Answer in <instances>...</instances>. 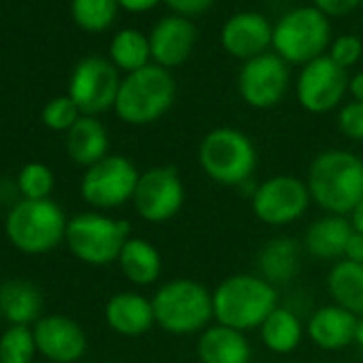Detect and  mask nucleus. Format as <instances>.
<instances>
[{
	"mask_svg": "<svg viewBox=\"0 0 363 363\" xmlns=\"http://www.w3.org/2000/svg\"><path fill=\"white\" fill-rule=\"evenodd\" d=\"M289 65L278 54H263L242 65L238 73V92L252 109H272L289 92Z\"/></svg>",
	"mask_w": 363,
	"mask_h": 363,
	"instance_id": "obj_14",
	"label": "nucleus"
},
{
	"mask_svg": "<svg viewBox=\"0 0 363 363\" xmlns=\"http://www.w3.org/2000/svg\"><path fill=\"white\" fill-rule=\"evenodd\" d=\"M35 363H41V361H35Z\"/></svg>",
	"mask_w": 363,
	"mask_h": 363,
	"instance_id": "obj_42",
	"label": "nucleus"
},
{
	"mask_svg": "<svg viewBox=\"0 0 363 363\" xmlns=\"http://www.w3.org/2000/svg\"><path fill=\"white\" fill-rule=\"evenodd\" d=\"M162 3L182 18H197L203 16L206 11H210V7L214 5V0H162Z\"/></svg>",
	"mask_w": 363,
	"mask_h": 363,
	"instance_id": "obj_35",
	"label": "nucleus"
},
{
	"mask_svg": "<svg viewBox=\"0 0 363 363\" xmlns=\"http://www.w3.org/2000/svg\"><path fill=\"white\" fill-rule=\"evenodd\" d=\"M354 344L363 348V318H359V323H357V333H354Z\"/></svg>",
	"mask_w": 363,
	"mask_h": 363,
	"instance_id": "obj_41",
	"label": "nucleus"
},
{
	"mask_svg": "<svg viewBox=\"0 0 363 363\" xmlns=\"http://www.w3.org/2000/svg\"><path fill=\"white\" fill-rule=\"evenodd\" d=\"M361 5V0H312V7H316L327 18H342L352 13Z\"/></svg>",
	"mask_w": 363,
	"mask_h": 363,
	"instance_id": "obj_36",
	"label": "nucleus"
},
{
	"mask_svg": "<svg viewBox=\"0 0 363 363\" xmlns=\"http://www.w3.org/2000/svg\"><path fill=\"white\" fill-rule=\"evenodd\" d=\"M43 310L41 291L28 280H7L0 284V316L9 325L37 323Z\"/></svg>",
	"mask_w": 363,
	"mask_h": 363,
	"instance_id": "obj_25",
	"label": "nucleus"
},
{
	"mask_svg": "<svg viewBox=\"0 0 363 363\" xmlns=\"http://www.w3.org/2000/svg\"><path fill=\"white\" fill-rule=\"evenodd\" d=\"M69 218L52 199L16 203L5 220V233L11 246L24 255H45L58 248L67 238Z\"/></svg>",
	"mask_w": 363,
	"mask_h": 363,
	"instance_id": "obj_7",
	"label": "nucleus"
},
{
	"mask_svg": "<svg viewBox=\"0 0 363 363\" xmlns=\"http://www.w3.org/2000/svg\"><path fill=\"white\" fill-rule=\"evenodd\" d=\"M197 359L199 363H250L252 346L246 333L214 323L199 333Z\"/></svg>",
	"mask_w": 363,
	"mask_h": 363,
	"instance_id": "obj_21",
	"label": "nucleus"
},
{
	"mask_svg": "<svg viewBox=\"0 0 363 363\" xmlns=\"http://www.w3.org/2000/svg\"><path fill=\"white\" fill-rule=\"evenodd\" d=\"M109 60L118 71H124L126 75L152 65L150 39L135 28L118 30L109 45Z\"/></svg>",
	"mask_w": 363,
	"mask_h": 363,
	"instance_id": "obj_28",
	"label": "nucleus"
},
{
	"mask_svg": "<svg viewBox=\"0 0 363 363\" xmlns=\"http://www.w3.org/2000/svg\"><path fill=\"white\" fill-rule=\"evenodd\" d=\"M118 9V0H71L73 22L86 33L107 30L116 20Z\"/></svg>",
	"mask_w": 363,
	"mask_h": 363,
	"instance_id": "obj_29",
	"label": "nucleus"
},
{
	"mask_svg": "<svg viewBox=\"0 0 363 363\" xmlns=\"http://www.w3.org/2000/svg\"><path fill=\"white\" fill-rule=\"evenodd\" d=\"M337 130L350 141H363V103L348 101L337 109Z\"/></svg>",
	"mask_w": 363,
	"mask_h": 363,
	"instance_id": "obj_34",
	"label": "nucleus"
},
{
	"mask_svg": "<svg viewBox=\"0 0 363 363\" xmlns=\"http://www.w3.org/2000/svg\"><path fill=\"white\" fill-rule=\"evenodd\" d=\"M348 220H350V227H352V231H357V233H363V199L359 201V206L350 212V216H348Z\"/></svg>",
	"mask_w": 363,
	"mask_h": 363,
	"instance_id": "obj_40",
	"label": "nucleus"
},
{
	"mask_svg": "<svg viewBox=\"0 0 363 363\" xmlns=\"http://www.w3.org/2000/svg\"><path fill=\"white\" fill-rule=\"evenodd\" d=\"M67 154L84 169L103 160L109 154V135L105 124L94 116H82L67 133Z\"/></svg>",
	"mask_w": 363,
	"mask_h": 363,
	"instance_id": "obj_23",
	"label": "nucleus"
},
{
	"mask_svg": "<svg viewBox=\"0 0 363 363\" xmlns=\"http://www.w3.org/2000/svg\"><path fill=\"white\" fill-rule=\"evenodd\" d=\"M186 201V189L179 173L171 164H156L141 171L133 208L143 223L162 225L173 220Z\"/></svg>",
	"mask_w": 363,
	"mask_h": 363,
	"instance_id": "obj_11",
	"label": "nucleus"
},
{
	"mask_svg": "<svg viewBox=\"0 0 363 363\" xmlns=\"http://www.w3.org/2000/svg\"><path fill=\"white\" fill-rule=\"evenodd\" d=\"M274 39V24L257 11H240L231 16L220 30V45L223 50L242 60L248 62L257 56L267 54Z\"/></svg>",
	"mask_w": 363,
	"mask_h": 363,
	"instance_id": "obj_16",
	"label": "nucleus"
},
{
	"mask_svg": "<svg viewBox=\"0 0 363 363\" xmlns=\"http://www.w3.org/2000/svg\"><path fill=\"white\" fill-rule=\"evenodd\" d=\"M79 118H82V111L69 94L48 101L43 111H41L43 124L56 133H69Z\"/></svg>",
	"mask_w": 363,
	"mask_h": 363,
	"instance_id": "obj_32",
	"label": "nucleus"
},
{
	"mask_svg": "<svg viewBox=\"0 0 363 363\" xmlns=\"http://www.w3.org/2000/svg\"><path fill=\"white\" fill-rule=\"evenodd\" d=\"M344 259L363 265V233L352 231V235H350V240H348V244H346Z\"/></svg>",
	"mask_w": 363,
	"mask_h": 363,
	"instance_id": "obj_37",
	"label": "nucleus"
},
{
	"mask_svg": "<svg viewBox=\"0 0 363 363\" xmlns=\"http://www.w3.org/2000/svg\"><path fill=\"white\" fill-rule=\"evenodd\" d=\"M331 45V24L316 7H295L274 24L272 48L289 67H306L325 56Z\"/></svg>",
	"mask_w": 363,
	"mask_h": 363,
	"instance_id": "obj_8",
	"label": "nucleus"
},
{
	"mask_svg": "<svg viewBox=\"0 0 363 363\" xmlns=\"http://www.w3.org/2000/svg\"><path fill=\"white\" fill-rule=\"evenodd\" d=\"M348 75L327 54L301 67L295 82V96L301 109L323 116L344 105L348 94Z\"/></svg>",
	"mask_w": 363,
	"mask_h": 363,
	"instance_id": "obj_13",
	"label": "nucleus"
},
{
	"mask_svg": "<svg viewBox=\"0 0 363 363\" xmlns=\"http://www.w3.org/2000/svg\"><path fill=\"white\" fill-rule=\"evenodd\" d=\"M357 323L359 316L350 314L348 310L335 303H327L310 314L306 323V333L316 348L335 352L354 344Z\"/></svg>",
	"mask_w": 363,
	"mask_h": 363,
	"instance_id": "obj_19",
	"label": "nucleus"
},
{
	"mask_svg": "<svg viewBox=\"0 0 363 363\" xmlns=\"http://www.w3.org/2000/svg\"><path fill=\"white\" fill-rule=\"evenodd\" d=\"M120 7L128 13H147L156 5H160L162 0H118Z\"/></svg>",
	"mask_w": 363,
	"mask_h": 363,
	"instance_id": "obj_38",
	"label": "nucleus"
},
{
	"mask_svg": "<svg viewBox=\"0 0 363 363\" xmlns=\"http://www.w3.org/2000/svg\"><path fill=\"white\" fill-rule=\"evenodd\" d=\"M35 331L28 325H9L0 335V363H35Z\"/></svg>",
	"mask_w": 363,
	"mask_h": 363,
	"instance_id": "obj_30",
	"label": "nucleus"
},
{
	"mask_svg": "<svg viewBox=\"0 0 363 363\" xmlns=\"http://www.w3.org/2000/svg\"><path fill=\"white\" fill-rule=\"evenodd\" d=\"M301 244L289 235H276L257 255V274L274 286L289 284L301 265Z\"/></svg>",
	"mask_w": 363,
	"mask_h": 363,
	"instance_id": "obj_22",
	"label": "nucleus"
},
{
	"mask_svg": "<svg viewBox=\"0 0 363 363\" xmlns=\"http://www.w3.org/2000/svg\"><path fill=\"white\" fill-rule=\"evenodd\" d=\"M139 175L141 173L130 158L122 154H107L84 171L79 195L96 212H111L133 203Z\"/></svg>",
	"mask_w": 363,
	"mask_h": 363,
	"instance_id": "obj_9",
	"label": "nucleus"
},
{
	"mask_svg": "<svg viewBox=\"0 0 363 363\" xmlns=\"http://www.w3.org/2000/svg\"><path fill=\"white\" fill-rule=\"evenodd\" d=\"M352 235V227L348 216L325 214L310 223L303 233L301 248L316 261H331L337 263L344 259L346 244Z\"/></svg>",
	"mask_w": 363,
	"mask_h": 363,
	"instance_id": "obj_20",
	"label": "nucleus"
},
{
	"mask_svg": "<svg viewBox=\"0 0 363 363\" xmlns=\"http://www.w3.org/2000/svg\"><path fill=\"white\" fill-rule=\"evenodd\" d=\"M54 184H56L54 171L43 162H28L18 173V191L22 199H28V201L50 199Z\"/></svg>",
	"mask_w": 363,
	"mask_h": 363,
	"instance_id": "obj_31",
	"label": "nucleus"
},
{
	"mask_svg": "<svg viewBox=\"0 0 363 363\" xmlns=\"http://www.w3.org/2000/svg\"><path fill=\"white\" fill-rule=\"evenodd\" d=\"M348 94H350L352 101L363 103V71L354 73V75L348 79Z\"/></svg>",
	"mask_w": 363,
	"mask_h": 363,
	"instance_id": "obj_39",
	"label": "nucleus"
},
{
	"mask_svg": "<svg viewBox=\"0 0 363 363\" xmlns=\"http://www.w3.org/2000/svg\"><path fill=\"white\" fill-rule=\"evenodd\" d=\"M327 56L340 67V69H350L354 67L361 56H363V43L357 35H342L337 39L331 41L329 50H327Z\"/></svg>",
	"mask_w": 363,
	"mask_h": 363,
	"instance_id": "obj_33",
	"label": "nucleus"
},
{
	"mask_svg": "<svg viewBox=\"0 0 363 363\" xmlns=\"http://www.w3.org/2000/svg\"><path fill=\"white\" fill-rule=\"evenodd\" d=\"M306 325L299 314L289 306H278L259 327L261 344L274 354H291L299 348Z\"/></svg>",
	"mask_w": 363,
	"mask_h": 363,
	"instance_id": "obj_26",
	"label": "nucleus"
},
{
	"mask_svg": "<svg viewBox=\"0 0 363 363\" xmlns=\"http://www.w3.org/2000/svg\"><path fill=\"white\" fill-rule=\"evenodd\" d=\"M154 318L169 335H199L214 320L212 291L191 278H173L162 282L154 295Z\"/></svg>",
	"mask_w": 363,
	"mask_h": 363,
	"instance_id": "obj_3",
	"label": "nucleus"
},
{
	"mask_svg": "<svg viewBox=\"0 0 363 363\" xmlns=\"http://www.w3.org/2000/svg\"><path fill=\"white\" fill-rule=\"evenodd\" d=\"M175 94L177 86L171 71L152 62L122 79L113 111L124 124L147 126L173 107Z\"/></svg>",
	"mask_w": 363,
	"mask_h": 363,
	"instance_id": "obj_5",
	"label": "nucleus"
},
{
	"mask_svg": "<svg viewBox=\"0 0 363 363\" xmlns=\"http://www.w3.org/2000/svg\"><path fill=\"white\" fill-rule=\"evenodd\" d=\"M214 320L242 333L259 331L263 320L280 306L278 286L259 274L227 276L212 291Z\"/></svg>",
	"mask_w": 363,
	"mask_h": 363,
	"instance_id": "obj_2",
	"label": "nucleus"
},
{
	"mask_svg": "<svg viewBox=\"0 0 363 363\" xmlns=\"http://www.w3.org/2000/svg\"><path fill=\"white\" fill-rule=\"evenodd\" d=\"M197 162L201 171L220 186L242 189L255 179L259 152L255 141L240 128H212L199 143Z\"/></svg>",
	"mask_w": 363,
	"mask_h": 363,
	"instance_id": "obj_4",
	"label": "nucleus"
},
{
	"mask_svg": "<svg viewBox=\"0 0 363 363\" xmlns=\"http://www.w3.org/2000/svg\"><path fill=\"white\" fill-rule=\"evenodd\" d=\"M103 314L107 327L124 337H139L156 327L152 297L137 291H120L109 297Z\"/></svg>",
	"mask_w": 363,
	"mask_h": 363,
	"instance_id": "obj_18",
	"label": "nucleus"
},
{
	"mask_svg": "<svg viewBox=\"0 0 363 363\" xmlns=\"http://www.w3.org/2000/svg\"><path fill=\"white\" fill-rule=\"evenodd\" d=\"M306 184L325 214L350 216L363 199V158L342 147L323 150L308 164Z\"/></svg>",
	"mask_w": 363,
	"mask_h": 363,
	"instance_id": "obj_1",
	"label": "nucleus"
},
{
	"mask_svg": "<svg viewBox=\"0 0 363 363\" xmlns=\"http://www.w3.org/2000/svg\"><path fill=\"white\" fill-rule=\"evenodd\" d=\"M39 354L52 363H75L88 350L84 327L62 314H48L33 327Z\"/></svg>",
	"mask_w": 363,
	"mask_h": 363,
	"instance_id": "obj_15",
	"label": "nucleus"
},
{
	"mask_svg": "<svg viewBox=\"0 0 363 363\" xmlns=\"http://www.w3.org/2000/svg\"><path fill=\"white\" fill-rule=\"evenodd\" d=\"M310 203L312 197L306 179L289 173H278L263 179L250 197L255 218L274 229L301 220L308 214Z\"/></svg>",
	"mask_w": 363,
	"mask_h": 363,
	"instance_id": "obj_10",
	"label": "nucleus"
},
{
	"mask_svg": "<svg viewBox=\"0 0 363 363\" xmlns=\"http://www.w3.org/2000/svg\"><path fill=\"white\" fill-rule=\"evenodd\" d=\"M147 39H150V52L154 65L171 71L182 67L191 58L197 41V30L189 18L173 13L158 20L152 26Z\"/></svg>",
	"mask_w": 363,
	"mask_h": 363,
	"instance_id": "obj_17",
	"label": "nucleus"
},
{
	"mask_svg": "<svg viewBox=\"0 0 363 363\" xmlns=\"http://www.w3.org/2000/svg\"><path fill=\"white\" fill-rule=\"evenodd\" d=\"M120 73L111 60L88 56L79 60L71 73L69 96L79 107L82 116H99L113 109L120 92Z\"/></svg>",
	"mask_w": 363,
	"mask_h": 363,
	"instance_id": "obj_12",
	"label": "nucleus"
},
{
	"mask_svg": "<svg viewBox=\"0 0 363 363\" xmlns=\"http://www.w3.org/2000/svg\"><path fill=\"white\" fill-rule=\"evenodd\" d=\"M130 238V223L107 212H82L67 225V246L75 259L92 267L118 263L124 244Z\"/></svg>",
	"mask_w": 363,
	"mask_h": 363,
	"instance_id": "obj_6",
	"label": "nucleus"
},
{
	"mask_svg": "<svg viewBox=\"0 0 363 363\" xmlns=\"http://www.w3.org/2000/svg\"><path fill=\"white\" fill-rule=\"evenodd\" d=\"M118 267L122 276L135 286H152L162 274V257L158 248L145 238H128L124 244Z\"/></svg>",
	"mask_w": 363,
	"mask_h": 363,
	"instance_id": "obj_24",
	"label": "nucleus"
},
{
	"mask_svg": "<svg viewBox=\"0 0 363 363\" xmlns=\"http://www.w3.org/2000/svg\"><path fill=\"white\" fill-rule=\"evenodd\" d=\"M327 291L335 306L363 318V265L337 261L327 274Z\"/></svg>",
	"mask_w": 363,
	"mask_h": 363,
	"instance_id": "obj_27",
	"label": "nucleus"
}]
</instances>
